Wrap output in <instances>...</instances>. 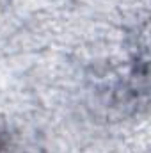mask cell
Masks as SVG:
<instances>
[{
    "label": "cell",
    "instance_id": "cell-1",
    "mask_svg": "<svg viewBox=\"0 0 151 153\" xmlns=\"http://www.w3.org/2000/svg\"><path fill=\"white\" fill-rule=\"evenodd\" d=\"M2 148H4V137H2V134H0V152H2Z\"/></svg>",
    "mask_w": 151,
    "mask_h": 153
}]
</instances>
